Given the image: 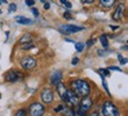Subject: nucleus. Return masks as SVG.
Here are the masks:
<instances>
[{"label":"nucleus","instance_id":"1","mask_svg":"<svg viewBox=\"0 0 128 116\" xmlns=\"http://www.w3.org/2000/svg\"><path fill=\"white\" fill-rule=\"evenodd\" d=\"M71 91L76 94L77 96H82V97H86L90 94V87L89 84L83 81V79H76L71 83Z\"/></svg>","mask_w":128,"mask_h":116},{"label":"nucleus","instance_id":"2","mask_svg":"<svg viewBox=\"0 0 128 116\" xmlns=\"http://www.w3.org/2000/svg\"><path fill=\"white\" fill-rule=\"evenodd\" d=\"M102 113H103V116H120V112L118 107L110 101H107L103 103Z\"/></svg>","mask_w":128,"mask_h":116},{"label":"nucleus","instance_id":"3","mask_svg":"<svg viewBox=\"0 0 128 116\" xmlns=\"http://www.w3.org/2000/svg\"><path fill=\"white\" fill-rule=\"evenodd\" d=\"M92 106V101L90 97H83V100L80 103V109H78V115L80 116H86L87 112L90 109V107Z\"/></svg>","mask_w":128,"mask_h":116},{"label":"nucleus","instance_id":"4","mask_svg":"<svg viewBox=\"0 0 128 116\" xmlns=\"http://www.w3.org/2000/svg\"><path fill=\"white\" fill-rule=\"evenodd\" d=\"M28 113H30V115L31 116H43L44 115V113H45V108L43 104L38 102H34L32 103L30 108H28Z\"/></svg>","mask_w":128,"mask_h":116},{"label":"nucleus","instance_id":"5","mask_svg":"<svg viewBox=\"0 0 128 116\" xmlns=\"http://www.w3.org/2000/svg\"><path fill=\"white\" fill-rule=\"evenodd\" d=\"M20 65H22L25 70H32L33 68H36L37 60L30 56L24 57L23 59H22V62H20Z\"/></svg>","mask_w":128,"mask_h":116},{"label":"nucleus","instance_id":"6","mask_svg":"<svg viewBox=\"0 0 128 116\" xmlns=\"http://www.w3.org/2000/svg\"><path fill=\"white\" fill-rule=\"evenodd\" d=\"M22 78H23V74L18 70H11L6 74V77H5V79L7 82H17Z\"/></svg>","mask_w":128,"mask_h":116},{"label":"nucleus","instance_id":"7","mask_svg":"<svg viewBox=\"0 0 128 116\" xmlns=\"http://www.w3.org/2000/svg\"><path fill=\"white\" fill-rule=\"evenodd\" d=\"M84 27L82 26H75V25H62L60 26V31L65 34H69V33H76L80 32V31H83Z\"/></svg>","mask_w":128,"mask_h":116},{"label":"nucleus","instance_id":"8","mask_svg":"<svg viewBox=\"0 0 128 116\" xmlns=\"http://www.w3.org/2000/svg\"><path fill=\"white\" fill-rule=\"evenodd\" d=\"M40 97H42V101L45 103V104H50V103L54 101V93H52L51 89L46 88L42 91Z\"/></svg>","mask_w":128,"mask_h":116},{"label":"nucleus","instance_id":"9","mask_svg":"<svg viewBox=\"0 0 128 116\" xmlns=\"http://www.w3.org/2000/svg\"><path fill=\"white\" fill-rule=\"evenodd\" d=\"M56 87H57V93H58V95H60V100H62L63 102H68V89H66V87H65V84H63L62 82H60Z\"/></svg>","mask_w":128,"mask_h":116},{"label":"nucleus","instance_id":"10","mask_svg":"<svg viewBox=\"0 0 128 116\" xmlns=\"http://www.w3.org/2000/svg\"><path fill=\"white\" fill-rule=\"evenodd\" d=\"M124 4H120L116 8H115L114 13L112 14V18L114 19V20H120V19L124 17Z\"/></svg>","mask_w":128,"mask_h":116},{"label":"nucleus","instance_id":"11","mask_svg":"<svg viewBox=\"0 0 128 116\" xmlns=\"http://www.w3.org/2000/svg\"><path fill=\"white\" fill-rule=\"evenodd\" d=\"M60 79H62V72L60 71H56V72H54V74L51 75L50 82L52 85H57L60 82Z\"/></svg>","mask_w":128,"mask_h":116},{"label":"nucleus","instance_id":"12","mask_svg":"<svg viewBox=\"0 0 128 116\" xmlns=\"http://www.w3.org/2000/svg\"><path fill=\"white\" fill-rule=\"evenodd\" d=\"M68 103H71L72 106H77L78 104V96L74 91H69L68 90Z\"/></svg>","mask_w":128,"mask_h":116},{"label":"nucleus","instance_id":"13","mask_svg":"<svg viewBox=\"0 0 128 116\" xmlns=\"http://www.w3.org/2000/svg\"><path fill=\"white\" fill-rule=\"evenodd\" d=\"M16 21L18 24H22V25H28V24H32L31 19H28L25 18V17H22V15H18V17H16Z\"/></svg>","mask_w":128,"mask_h":116},{"label":"nucleus","instance_id":"14","mask_svg":"<svg viewBox=\"0 0 128 116\" xmlns=\"http://www.w3.org/2000/svg\"><path fill=\"white\" fill-rule=\"evenodd\" d=\"M62 114L64 116H76V113H75L72 108H66V107L62 108Z\"/></svg>","mask_w":128,"mask_h":116},{"label":"nucleus","instance_id":"15","mask_svg":"<svg viewBox=\"0 0 128 116\" xmlns=\"http://www.w3.org/2000/svg\"><path fill=\"white\" fill-rule=\"evenodd\" d=\"M116 2V0H100V4L106 7V8H110V7H113V5Z\"/></svg>","mask_w":128,"mask_h":116},{"label":"nucleus","instance_id":"16","mask_svg":"<svg viewBox=\"0 0 128 116\" xmlns=\"http://www.w3.org/2000/svg\"><path fill=\"white\" fill-rule=\"evenodd\" d=\"M28 43H31V36L30 34H25L24 37L19 39V44H28Z\"/></svg>","mask_w":128,"mask_h":116},{"label":"nucleus","instance_id":"17","mask_svg":"<svg viewBox=\"0 0 128 116\" xmlns=\"http://www.w3.org/2000/svg\"><path fill=\"white\" fill-rule=\"evenodd\" d=\"M100 42H101V44H102V46H103V49H107L108 47V39H107V36L106 34H102L100 37Z\"/></svg>","mask_w":128,"mask_h":116},{"label":"nucleus","instance_id":"18","mask_svg":"<svg viewBox=\"0 0 128 116\" xmlns=\"http://www.w3.org/2000/svg\"><path fill=\"white\" fill-rule=\"evenodd\" d=\"M75 49H76L77 52H82L83 49H84V44L83 43H76L75 44Z\"/></svg>","mask_w":128,"mask_h":116},{"label":"nucleus","instance_id":"19","mask_svg":"<svg viewBox=\"0 0 128 116\" xmlns=\"http://www.w3.org/2000/svg\"><path fill=\"white\" fill-rule=\"evenodd\" d=\"M33 47H34V45L32 43H28V44H23L22 49L23 50H30V49H33Z\"/></svg>","mask_w":128,"mask_h":116},{"label":"nucleus","instance_id":"20","mask_svg":"<svg viewBox=\"0 0 128 116\" xmlns=\"http://www.w3.org/2000/svg\"><path fill=\"white\" fill-rule=\"evenodd\" d=\"M101 77H102V83H103V88H104L106 93H107V94H108V95L110 96L109 90H108V87H107V82H106V79H104V76H102V75H101Z\"/></svg>","mask_w":128,"mask_h":116},{"label":"nucleus","instance_id":"21","mask_svg":"<svg viewBox=\"0 0 128 116\" xmlns=\"http://www.w3.org/2000/svg\"><path fill=\"white\" fill-rule=\"evenodd\" d=\"M26 110H24V109H20V110H18V112L14 114V116H26Z\"/></svg>","mask_w":128,"mask_h":116},{"label":"nucleus","instance_id":"22","mask_svg":"<svg viewBox=\"0 0 128 116\" xmlns=\"http://www.w3.org/2000/svg\"><path fill=\"white\" fill-rule=\"evenodd\" d=\"M118 59H119V62H120V64H121V65L127 63V59H126V58H124V57H122V55H118Z\"/></svg>","mask_w":128,"mask_h":116},{"label":"nucleus","instance_id":"23","mask_svg":"<svg viewBox=\"0 0 128 116\" xmlns=\"http://www.w3.org/2000/svg\"><path fill=\"white\" fill-rule=\"evenodd\" d=\"M98 72H100L102 76H109V70L108 69H100Z\"/></svg>","mask_w":128,"mask_h":116},{"label":"nucleus","instance_id":"24","mask_svg":"<svg viewBox=\"0 0 128 116\" xmlns=\"http://www.w3.org/2000/svg\"><path fill=\"white\" fill-rule=\"evenodd\" d=\"M8 12H14L16 9H17V5L16 4H10L8 5Z\"/></svg>","mask_w":128,"mask_h":116},{"label":"nucleus","instance_id":"25","mask_svg":"<svg viewBox=\"0 0 128 116\" xmlns=\"http://www.w3.org/2000/svg\"><path fill=\"white\" fill-rule=\"evenodd\" d=\"M25 4L28 5V6H33L34 5V0H25Z\"/></svg>","mask_w":128,"mask_h":116},{"label":"nucleus","instance_id":"26","mask_svg":"<svg viewBox=\"0 0 128 116\" xmlns=\"http://www.w3.org/2000/svg\"><path fill=\"white\" fill-rule=\"evenodd\" d=\"M64 18L65 19H71V13L69 12V11H66V12H64Z\"/></svg>","mask_w":128,"mask_h":116},{"label":"nucleus","instance_id":"27","mask_svg":"<svg viewBox=\"0 0 128 116\" xmlns=\"http://www.w3.org/2000/svg\"><path fill=\"white\" fill-rule=\"evenodd\" d=\"M31 11H32V13H33V15H34V17H38V14H39V12H38V9L34 8V7H32Z\"/></svg>","mask_w":128,"mask_h":116},{"label":"nucleus","instance_id":"28","mask_svg":"<svg viewBox=\"0 0 128 116\" xmlns=\"http://www.w3.org/2000/svg\"><path fill=\"white\" fill-rule=\"evenodd\" d=\"M92 44H95V40H94V39H89V40L86 43V45H87V46H92Z\"/></svg>","mask_w":128,"mask_h":116},{"label":"nucleus","instance_id":"29","mask_svg":"<svg viewBox=\"0 0 128 116\" xmlns=\"http://www.w3.org/2000/svg\"><path fill=\"white\" fill-rule=\"evenodd\" d=\"M108 70H113V71H122L120 68H116V66H109Z\"/></svg>","mask_w":128,"mask_h":116},{"label":"nucleus","instance_id":"30","mask_svg":"<svg viewBox=\"0 0 128 116\" xmlns=\"http://www.w3.org/2000/svg\"><path fill=\"white\" fill-rule=\"evenodd\" d=\"M83 4H92L94 2V0H81Z\"/></svg>","mask_w":128,"mask_h":116},{"label":"nucleus","instance_id":"31","mask_svg":"<svg viewBox=\"0 0 128 116\" xmlns=\"http://www.w3.org/2000/svg\"><path fill=\"white\" fill-rule=\"evenodd\" d=\"M63 5H65V6H66V7H68V8H71V6H72V5L70 4V2H69L68 0H66V1H65V2H64Z\"/></svg>","mask_w":128,"mask_h":116},{"label":"nucleus","instance_id":"32","mask_svg":"<svg viewBox=\"0 0 128 116\" xmlns=\"http://www.w3.org/2000/svg\"><path fill=\"white\" fill-rule=\"evenodd\" d=\"M62 108H63V106H60V107H57V108H55V112H56V113H58V112H60V110H62Z\"/></svg>","mask_w":128,"mask_h":116},{"label":"nucleus","instance_id":"33","mask_svg":"<svg viewBox=\"0 0 128 116\" xmlns=\"http://www.w3.org/2000/svg\"><path fill=\"white\" fill-rule=\"evenodd\" d=\"M71 63H72V65H76L78 63V58H74L72 59V62H71Z\"/></svg>","mask_w":128,"mask_h":116},{"label":"nucleus","instance_id":"34","mask_svg":"<svg viewBox=\"0 0 128 116\" xmlns=\"http://www.w3.org/2000/svg\"><path fill=\"white\" fill-rule=\"evenodd\" d=\"M44 8L49 9V8H50V4H49V2H45V4H44Z\"/></svg>","mask_w":128,"mask_h":116},{"label":"nucleus","instance_id":"35","mask_svg":"<svg viewBox=\"0 0 128 116\" xmlns=\"http://www.w3.org/2000/svg\"><path fill=\"white\" fill-rule=\"evenodd\" d=\"M109 27H110V28H112V30H116V28L119 27V26H113V25H110Z\"/></svg>","mask_w":128,"mask_h":116},{"label":"nucleus","instance_id":"36","mask_svg":"<svg viewBox=\"0 0 128 116\" xmlns=\"http://www.w3.org/2000/svg\"><path fill=\"white\" fill-rule=\"evenodd\" d=\"M89 116H98V115H97V113H92V114H90Z\"/></svg>","mask_w":128,"mask_h":116},{"label":"nucleus","instance_id":"37","mask_svg":"<svg viewBox=\"0 0 128 116\" xmlns=\"http://www.w3.org/2000/svg\"><path fill=\"white\" fill-rule=\"evenodd\" d=\"M0 2H2V4H6V2H7V0H0Z\"/></svg>","mask_w":128,"mask_h":116},{"label":"nucleus","instance_id":"38","mask_svg":"<svg viewBox=\"0 0 128 116\" xmlns=\"http://www.w3.org/2000/svg\"><path fill=\"white\" fill-rule=\"evenodd\" d=\"M0 14H1V9H0Z\"/></svg>","mask_w":128,"mask_h":116},{"label":"nucleus","instance_id":"39","mask_svg":"<svg viewBox=\"0 0 128 116\" xmlns=\"http://www.w3.org/2000/svg\"><path fill=\"white\" fill-rule=\"evenodd\" d=\"M39 1H44V0H39Z\"/></svg>","mask_w":128,"mask_h":116},{"label":"nucleus","instance_id":"40","mask_svg":"<svg viewBox=\"0 0 128 116\" xmlns=\"http://www.w3.org/2000/svg\"><path fill=\"white\" fill-rule=\"evenodd\" d=\"M0 98H1V94H0Z\"/></svg>","mask_w":128,"mask_h":116}]
</instances>
